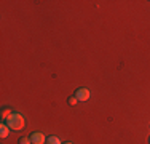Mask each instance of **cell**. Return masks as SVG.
Here are the masks:
<instances>
[{
  "mask_svg": "<svg viewBox=\"0 0 150 144\" xmlns=\"http://www.w3.org/2000/svg\"><path fill=\"white\" fill-rule=\"evenodd\" d=\"M29 138H30L32 144H45V143H46L45 135H43V133H40V131H34V133L29 136Z\"/></svg>",
  "mask_w": 150,
  "mask_h": 144,
  "instance_id": "3957f363",
  "label": "cell"
},
{
  "mask_svg": "<svg viewBox=\"0 0 150 144\" xmlns=\"http://www.w3.org/2000/svg\"><path fill=\"white\" fill-rule=\"evenodd\" d=\"M62 144H74V143H70V141H66V143H62Z\"/></svg>",
  "mask_w": 150,
  "mask_h": 144,
  "instance_id": "9c48e42d",
  "label": "cell"
},
{
  "mask_svg": "<svg viewBox=\"0 0 150 144\" xmlns=\"http://www.w3.org/2000/svg\"><path fill=\"white\" fill-rule=\"evenodd\" d=\"M75 96H77V99H78V101L85 103V101H88V99H90L91 91H90L88 88H78L77 91H75Z\"/></svg>",
  "mask_w": 150,
  "mask_h": 144,
  "instance_id": "7a4b0ae2",
  "label": "cell"
},
{
  "mask_svg": "<svg viewBox=\"0 0 150 144\" xmlns=\"http://www.w3.org/2000/svg\"><path fill=\"white\" fill-rule=\"evenodd\" d=\"M149 144H150V138H149Z\"/></svg>",
  "mask_w": 150,
  "mask_h": 144,
  "instance_id": "30bf717a",
  "label": "cell"
},
{
  "mask_svg": "<svg viewBox=\"0 0 150 144\" xmlns=\"http://www.w3.org/2000/svg\"><path fill=\"white\" fill-rule=\"evenodd\" d=\"M45 144H62V143H61V139L58 138V136H48Z\"/></svg>",
  "mask_w": 150,
  "mask_h": 144,
  "instance_id": "5b68a950",
  "label": "cell"
},
{
  "mask_svg": "<svg viewBox=\"0 0 150 144\" xmlns=\"http://www.w3.org/2000/svg\"><path fill=\"white\" fill-rule=\"evenodd\" d=\"M6 125L10 127V130H13V131H19V130L24 128V125H26V122H24V117L21 114L18 112H13L11 117L8 118V120L5 122Z\"/></svg>",
  "mask_w": 150,
  "mask_h": 144,
  "instance_id": "6da1fadb",
  "label": "cell"
},
{
  "mask_svg": "<svg viewBox=\"0 0 150 144\" xmlns=\"http://www.w3.org/2000/svg\"><path fill=\"white\" fill-rule=\"evenodd\" d=\"M11 114H13L11 110H10L8 107H5V109L2 110V120H3V122H6V120H8L10 117H11Z\"/></svg>",
  "mask_w": 150,
  "mask_h": 144,
  "instance_id": "8992f818",
  "label": "cell"
},
{
  "mask_svg": "<svg viewBox=\"0 0 150 144\" xmlns=\"http://www.w3.org/2000/svg\"><path fill=\"white\" fill-rule=\"evenodd\" d=\"M18 144H32V141H30V138H26V136H23V138H19Z\"/></svg>",
  "mask_w": 150,
  "mask_h": 144,
  "instance_id": "52a82bcc",
  "label": "cell"
},
{
  "mask_svg": "<svg viewBox=\"0 0 150 144\" xmlns=\"http://www.w3.org/2000/svg\"><path fill=\"white\" fill-rule=\"evenodd\" d=\"M8 135H10V127L5 122H2V125H0V138H6Z\"/></svg>",
  "mask_w": 150,
  "mask_h": 144,
  "instance_id": "277c9868",
  "label": "cell"
},
{
  "mask_svg": "<svg viewBox=\"0 0 150 144\" xmlns=\"http://www.w3.org/2000/svg\"><path fill=\"white\" fill-rule=\"evenodd\" d=\"M77 103H78V99H77V96H70L69 98V106H77Z\"/></svg>",
  "mask_w": 150,
  "mask_h": 144,
  "instance_id": "ba28073f",
  "label": "cell"
}]
</instances>
